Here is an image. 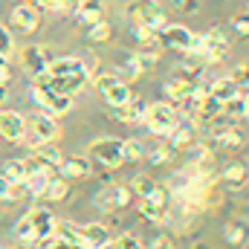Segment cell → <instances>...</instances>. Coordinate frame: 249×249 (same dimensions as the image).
<instances>
[{
    "instance_id": "6da1fadb",
    "label": "cell",
    "mask_w": 249,
    "mask_h": 249,
    "mask_svg": "<svg viewBox=\"0 0 249 249\" xmlns=\"http://www.w3.org/2000/svg\"><path fill=\"white\" fill-rule=\"evenodd\" d=\"M127 18H130V23L133 26H142V29H148V32H162L165 29V23H168V15H165V9L157 3V0H133L130 6H127Z\"/></svg>"
},
{
    "instance_id": "7a4b0ae2",
    "label": "cell",
    "mask_w": 249,
    "mask_h": 249,
    "mask_svg": "<svg viewBox=\"0 0 249 249\" xmlns=\"http://www.w3.org/2000/svg\"><path fill=\"white\" fill-rule=\"evenodd\" d=\"M58 136H61V127H58V122H55V116L35 113V116H29L26 133H23L20 142H26L29 148H38V145H44V142H55Z\"/></svg>"
},
{
    "instance_id": "3957f363",
    "label": "cell",
    "mask_w": 249,
    "mask_h": 249,
    "mask_svg": "<svg viewBox=\"0 0 249 249\" xmlns=\"http://www.w3.org/2000/svg\"><path fill=\"white\" fill-rule=\"evenodd\" d=\"M142 124L157 133V136H168L177 124V107H171L168 102H154V105H145V116Z\"/></svg>"
},
{
    "instance_id": "277c9868",
    "label": "cell",
    "mask_w": 249,
    "mask_h": 249,
    "mask_svg": "<svg viewBox=\"0 0 249 249\" xmlns=\"http://www.w3.org/2000/svg\"><path fill=\"white\" fill-rule=\"evenodd\" d=\"M168 203H171V188L168 186H157L154 188V194L139 197L136 212H139L145 220H151V223H162V220L168 217Z\"/></svg>"
},
{
    "instance_id": "5b68a950",
    "label": "cell",
    "mask_w": 249,
    "mask_h": 249,
    "mask_svg": "<svg viewBox=\"0 0 249 249\" xmlns=\"http://www.w3.org/2000/svg\"><path fill=\"white\" fill-rule=\"evenodd\" d=\"M32 99H35V105H38L47 116H64V113L72 110V96L55 93V90H50L47 84H32Z\"/></svg>"
},
{
    "instance_id": "8992f818",
    "label": "cell",
    "mask_w": 249,
    "mask_h": 249,
    "mask_svg": "<svg viewBox=\"0 0 249 249\" xmlns=\"http://www.w3.org/2000/svg\"><path fill=\"white\" fill-rule=\"evenodd\" d=\"M90 157L105 165V168H119L124 162V154H122V139L116 136H102V139H93L90 142Z\"/></svg>"
},
{
    "instance_id": "52a82bcc",
    "label": "cell",
    "mask_w": 249,
    "mask_h": 249,
    "mask_svg": "<svg viewBox=\"0 0 249 249\" xmlns=\"http://www.w3.org/2000/svg\"><path fill=\"white\" fill-rule=\"evenodd\" d=\"M229 55V38L220 29H209L206 35H200V50L197 58L203 64H220Z\"/></svg>"
},
{
    "instance_id": "ba28073f",
    "label": "cell",
    "mask_w": 249,
    "mask_h": 249,
    "mask_svg": "<svg viewBox=\"0 0 249 249\" xmlns=\"http://www.w3.org/2000/svg\"><path fill=\"white\" fill-rule=\"evenodd\" d=\"M53 58H55L53 50H50V47H41V44H29V47L20 50V67H23L29 75H35V78L50 70Z\"/></svg>"
},
{
    "instance_id": "9c48e42d",
    "label": "cell",
    "mask_w": 249,
    "mask_h": 249,
    "mask_svg": "<svg viewBox=\"0 0 249 249\" xmlns=\"http://www.w3.org/2000/svg\"><path fill=\"white\" fill-rule=\"evenodd\" d=\"M93 203L102 209V212H119L130 203V188L119 186V183H107L105 188H99L93 194Z\"/></svg>"
},
{
    "instance_id": "30bf717a",
    "label": "cell",
    "mask_w": 249,
    "mask_h": 249,
    "mask_svg": "<svg viewBox=\"0 0 249 249\" xmlns=\"http://www.w3.org/2000/svg\"><path fill=\"white\" fill-rule=\"evenodd\" d=\"M87 72H75V75H38L35 78V84H47L50 90H55V93H64V96H75V93H81V87L87 84Z\"/></svg>"
},
{
    "instance_id": "8fae6325",
    "label": "cell",
    "mask_w": 249,
    "mask_h": 249,
    "mask_svg": "<svg viewBox=\"0 0 249 249\" xmlns=\"http://www.w3.org/2000/svg\"><path fill=\"white\" fill-rule=\"evenodd\" d=\"M26 217H29V223H32L35 244L53 238V232H55V220H58V217L53 214V209H47V206H32V209L26 212Z\"/></svg>"
},
{
    "instance_id": "7c38bea8",
    "label": "cell",
    "mask_w": 249,
    "mask_h": 249,
    "mask_svg": "<svg viewBox=\"0 0 249 249\" xmlns=\"http://www.w3.org/2000/svg\"><path fill=\"white\" fill-rule=\"evenodd\" d=\"M160 41L171 50H180V53H188L191 50V41H194V32L188 26H180V23H165V29L160 32Z\"/></svg>"
},
{
    "instance_id": "4fadbf2b",
    "label": "cell",
    "mask_w": 249,
    "mask_h": 249,
    "mask_svg": "<svg viewBox=\"0 0 249 249\" xmlns=\"http://www.w3.org/2000/svg\"><path fill=\"white\" fill-rule=\"evenodd\" d=\"M55 168H58V177H64V180H87L93 171L87 157H61V162Z\"/></svg>"
},
{
    "instance_id": "5bb4252c",
    "label": "cell",
    "mask_w": 249,
    "mask_h": 249,
    "mask_svg": "<svg viewBox=\"0 0 249 249\" xmlns=\"http://www.w3.org/2000/svg\"><path fill=\"white\" fill-rule=\"evenodd\" d=\"M26 133V119L15 110H0V136L9 142H20Z\"/></svg>"
},
{
    "instance_id": "9a60e30c",
    "label": "cell",
    "mask_w": 249,
    "mask_h": 249,
    "mask_svg": "<svg viewBox=\"0 0 249 249\" xmlns=\"http://www.w3.org/2000/svg\"><path fill=\"white\" fill-rule=\"evenodd\" d=\"M38 20H41V15H38V9H35L32 3H18L15 12H12V23H15L20 32H32V29L38 26Z\"/></svg>"
},
{
    "instance_id": "2e32d148",
    "label": "cell",
    "mask_w": 249,
    "mask_h": 249,
    "mask_svg": "<svg viewBox=\"0 0 249 249\" xmlns=\"http://www.w3.org/2000/svg\"><path fill=\"white\" fill-rule=\"evenodd\" d=\"M78 232H81V241L93 249L102 247V244H110V238H113L105 223H84V226H78Z\"/></svg>"
},
{
    "instance_id": "e0dca14e",
    "label": "cell",
    "mask_w": 249,
    "mask_h": 249,
    "mask_svg": "<svg viewBox=\"0 0 249 249\" xmlns=\"http://www.w3.org/2000/svg\"><path fill=\"white\" fill-rule=\"evenodd\" d=\"M194 87H197V81L183 78V75H177V78H171V81H165V84H162V90H165V96H168L171 102H180V99L191 96V93H194Z\"/></svg>"
},
{
    "instance_id": "ac0fdd59",
    "label": "cell",
    "mask_w": 249,
    "mask_h": 249,
    "mask_svg": "<svg viewBox=\"0 0 249 249\" xmlns=\"http://www.w3.org/2000/svg\"><path fill=\"white\" fill-rule=\"evenodd\" d=\"M102 96H105V102H107L110 107H119V105H124V102H130V99H133L130 84H124L122 78H116L110 87H105V90H102Z\"/></svg>"
},
{
    "instance_id": "d6986e66",
    "label": "cell",
    "mask_w": 249,
    "mask_h": 249,
    "mask_svg": "<svg viewBox=\"0 0 249 249\" xmlns=\"http://www.w3.org/2000/svg\"><path fill=\"white\" fill-rule=\"evenodd\" d=\"M191 142H194V124H174V130L168 133V148L171 151H186L191 148Z\"/></svg>"
},
{
    "instance_id": "ffe728a7",
    "label": "cell",
    "mask_w": 249,
    "mask_h": 249,
    "mask_svg": "<svg viewBox=\"0 0 249 249\" xmlns=\"http://www.w3.org/2000/svg\"><path fill=\"white\" fill-rule=\"evenodd\" d=\"M113 116H116L119 122H142V116H145V102H142V99H130V102H124L119 107H113Z\"/></svg>"
},
{
    "instance_id": "44dd1931",
    "label": "cell",
    "mask_w": 249,
    "mask_h": 249,
    "mask_svg": "<svg viewBox=\"0 0 249 249\" xmlns=\"http://www.w3.org/2000/svg\"><path fill=\"white\" fill-rule=\"evenodd\" d=\"M75 72H84V64H81V58H75V55L53 58L50 70H47V75H75Z\"/></svg>"
},
{
    "instance_id": "7402d4cb",
    "label": "cell",
    "mask_w": 249,
    "mask_h": 249,
    "mask_svg": "<svg viewBox=\"0 0 249 249\" xmlns=\"http://www.w3.org/2000/svg\"><path fill=\"white\" fill-rule=\"evenodd\" d=\"M55 174V168H47V171H35V174H26L23 186H26V194L29 197H44V188L50 183V177Z\"/></svg>"
},
{
    "instance_id": "603a6c76",
    "label": "cell",
    "mask_w": 249,
    "mask_h": 249,
    "mask_svg": "<svg viewBox=\"0 0 249 249\" xmlns=\"http://www.w3.org/2000/svg\"><path fill=\"white\" fill-rule=\"evenodd\" d=\"M220 113L229 116V119H235V122H238V119L244 122V119H247V93H235L232 99H226Z\"/></svg>"
},
{
    "instance_id": "cb8c5ba5",
    "label": "cell",
    "mask_w": 249,
    "mask_h": 249,
    "mask_svg": "<svg viewBox=\"0 0 249 249\" xmlns=\"http://www.w3.org/2000/svg\"><path fill=\"white\" fill-rule=\"evenodd\" d=\"M67 194H70V180L53 174L50 183H47V188H44V197H47V200H64Z\"/></svg>"
},
{
    "instance_id": "d4e9b609",
    "label": "cell",
    "mask_w": 249,
    "mask_h": 249,
    "mask_svg": "<svg viewBox=\"0 0 249 249\" xmlns=\"http://www.w3.org/2000/svg\"><path fill=\"white\" fill-rule=\"evenodd\" d=\"M209 93H212L214 99L226 102V99H232V96H235V93H241V90L235 87V81H232V78H217L214 84H209Z\"/></svg>"
},
{
    "instance_id": "484cf974",
    "label": "cell",
    "mask_w": 249,
    "mask_h": 249,
    "mask_svg": "<svg viewBox=\"0 0 249 249\" xmlns=\"http://www.w3.org/2000/svg\"><path fill=\"white\" fill-rule=\"evenodd\" d=\"M0 174H3L9 183H23V180H26V165H23V160H6Z\"/></svg>"
},
{
    "instance_id": "4316f807",
    "label": "cell",
    "mask_w": 249,
    "mask_h": 249,
    "mask_svg": "<svg viewBox=\"0 0 249 249\" xmlns=\"http://www.w3.org/2000/svg\"><path fill=\"white\" fill-rule=\"evenodd\" d=\"M223 238H226L232 247H244V241H247V226H244V220H232V223H226Z\"/></svg>"
},
{
    "instance_id": "83f0119b",
    "label": "cell",
    "mask_w": 249,
    "mask_h": 249,
    "mask_svg": "<svg viewBox=\"0 0 249 249\" xmlns=\"http://www.w3.org/2000/svg\"><path fill=\"white\" fill-rule=\"evenodd\" d=\"M32 154H38L50 168H55L58 162H61V151L53 145V142H44V145H38V148H32Z\"/></svg>"
},
{
    "instance_id": "f1b7e54d",
    "label": "cell",
    "mask_w": 249,
    "mask_h": 249,
    "mask_svg": "<svg viewBox=\"0 0 249 249\" xmlns=\"http://www.w3.org/2000/svg\"><path fill=\"white\" fill-rule=\"evenodd\" d=\"M136 53H145V55H154V58H160V53H162V41H160V35H148V38H136Z\"/></svg>"
},
{
    "instance_id": "f546056e",
    "label": "cell",
    "mask_w": 249,
    "mask_h": 249,
    "mask_svg": "<svg viewBox=\"0 0 249 249\" xmlns=\"http://www.w3.org/2000/svg\"><path fill=\"white\" fill-rule=\"evenodd\" d=\"M157 186H160V183H157L154 177H148V174H136L130 191H136V197H148V194H154V188Z\"/></svg>"
},
{
    "instance_id": "4dcf8cb0",
    "label": "cell",
    "mask_w": 249,
    "mask_h": 249,
    "mask_svg": "<svg viewBox=\"0 0 249 249\" xmlns=\"http://www.w3.org/2000/svg\"><path fill=\"white\" fill-rule=\"evenodd\" d=\"M122 154H124V162H139V160L145 157V145H142L139 139H124Z\"/></svg>"
},
{
    "instance_id": "1f68e13d",
    "label": "cell",
    "mask_w": 249,
    "mask_h": 249,
    "mask_svg": "<svg viewBox=\"0 0 249 249\" xmlns=\"http://www.w3.org/2000/svg\"><path fill=\"white\" fill-rule=\"evenodd\" d=\"M75 15H78L81 26H93V23L105 20V9H93V6H81V9H75Z\"/></svg>"
},
{
    "instance_id": "d6a6232c",
    "label": "cell",
    "mask_w": 249,
    "mask_h": 249,
    "mask_svg": "<svg viewBox=\"0 0 249 249\" xmlns=\"http://www.w3.org/2000/svg\"><path fill=\"white\" fill-rule=\"evenodd\" d=\"M110 35H113V29H110V23H107V20H99V23L87 26V38H90V41H96V44L110 41Z\"/></svg>"
},
{
    "instance_id": "836d02e7",
    "label": "cell",
    "mask_w": 249,
    "mask_h": 249,
    "mask_svg": "<svg viewBox=\"0 0 249 249\" xmlns=\"http://www.w3.org/2000/svg\"><path fill=\"white\" fill-rule=\"evenodd\" d=\"M15 238H18V241H23V244H35V232H32V223H29V217H26V214L15 223Z\"/></svg>"
},
{
    "instance_id": "e575fe53",
    "label": "cell",
    "mask_w": 249,
    "mask_h": 249,
    "mask_svg": "<svg viewBox=\"0 0 249 249\" xmlns=\"http://www.w3.org/2000/svg\"><path fill=\"white\" fill-rule=\"evenodd\" d=\"M223 180L229 186H244L247 183V165H229L226 174H223Z\"/></svg>"
},
{
    "instance_id": "d590c367",
    "label": "cell",
    "mask_w": 249,
    "mask_h": 249,
    "mask_svg": "<svg viewBox=\"0 0 249 249\" xmlns=\"http://www.w3.org/2000/svg\"><path fill=\"white\" fill-rule=\"evenodd\" d=\"M110 244H113L116 249H142V241H139L133 232H122V235H116Z\"/></svg>"
},
{
    "instance_id": "8d00e7d4",
    "label": "cell",
    "mask_w": 249,
    "mask_h": 249,
    "mask_svg": "<svg viewBox=\"0 0 249 249\" xmlns=\"http://www.w3.org/2000/svg\"><path fill=\"white\" fill-rule=\"evenodd\" d=\"M171 157H174V151H171L168 145H160V148H154V151H151V157H148V160H151L154 165H162V162H168Z\"/></svg>"
},
{
    "instance_id": "74e56055",
    "label": "cell",
    "mask_w": 249,
    "mask_h": 249,
    "mask_svg": "<svg viewBox=\"0 0 249 249\" xmlns=\"http://www.w3.org/2000/svg\"><path fill=\"white\" fill-rule=\"evenodd\" d=\"M229 78L235 81V87H238L241 93H247V64H238V70H235Z\"/></svg>"
},
{
    "instance_id": "f35d334b",
    "label": "cell",
    "mask_w": 249,
    "mask_h": 249,
    "mask_svg": "<svg viewBox=\"0 0 249 249\" xmlns=\"http://www.w3.org/2000/svg\"><path fill=\"white\" fill-rule=\"evenodd\" d=\"M12 47H15V41H12V32H9V29L0 23V53H3V55H9V53H12Z\"/></svg>"
},
{
    "instance_id": "ab89813d",
    "label": "cell",
    "mask_w": 249,
    "mask_h": 249,
    "mask_svg": "<svg viewBox=\"0 0 249 249\" xmlns=\"http://www.w3.org/2000/svg\"><path fill=\"white\" fill-rule=\"evenodd\" d=\"M26 3H32L38 12L44 9V12H61V3L58 0H26Z\"/></svg>"
},
{
    "instance_id": "60d3db41",
    "label": "cell",
    "mask_w": 249,
    "mask_h": 249,
    "mask_svg": "<svg viewBox=\"0 0 249 249\" xmlns=\"http://www.w3.org/2000/svg\"><path fill=\"white\" fill-rule=\"evenodd\" d=\"M232 26H235L241 35H249V20L244 18V15H235V18H232Z\"/></svg>"
},
{
    "instance_id": "b9f144b4",
    "label": "cell",
    "mask_w": 249,
    "mask_h": 249,
    "mask_svg": "<svg viewBox=\"0 0 249 249\" xmlns=\"http://www.w3.org/2000/svg\"><path fill=\"white\" fill-rule=\"evenodd\" d=\"M174 6H180L183 12H197L200 9V0H171Z\"/></svg>"
},
{
    "instance_id": "7bdbcfd3",
    "label": "cell",
    "mask_w": 249,
    "mask_h": 249,
    "mask_svg": "<svg viewBox=\"0 0 249 249\" xmlns=\"http://www.w3.org/2000/svg\"><path fill=\"white\" fill-rule=\"evenodd\" d=\"M44 247H47V249H75V247H70L67 241H61V238H47V241H44Z\"/></svg>"
},
{
    "instance_id": "ee69618b",
    "label": "cell",
    "mask_w": 249,
    "mask_h": 249,
    "mask_svg": "<svg viewBox=\"0 0 249 249\" xmlns=\"http://www.w3.org/2000/svg\"><path fill=\"white\" fill-rule=\"evenodd\" d=\"M151 249H174V241H171L168 235H160V238L151 244Z\"/></svg>"
},
{
    "instance_id": "f6af8a7d",
    "label": "cell",
    "mask_w": 249,
    "mask_h": 249,
    "mask_svg": "<svg viewBox=\"0 0 249 249\" xmlns=\"http://www.w3.org/2000/svg\"><path fill=\"white\" fill-rule=\"evenodd\" d=\"M12 81V70H9V64H3L0 67V84H9Z\"/></svg>"
},
{
    "instance_id": "bcb514c9",
    "label": "cell",
    "mask_w": 249,
    "mask_h": 249,
    "mask_svg": "<svg viewBox=\"0 0 249 249\" xmlns=\"http://www.w3.org/2000/svg\"><path fill=\"white\" fill-rule=\"evenodd\" d=\"M9 186H12V183H9V180L0 174V200H6V194H9Z\"/></svg>"
},
{
    "instance_id": "7dc6e473",
    "label": "cell",
    "mask_w": 249,
    "mask_h": 249,
    "mask_svg": "<svg viewBox=\"0 0 249 249\" xmlns=\"http://www.w3.org/2000/svg\"><path fill=\"white\" fill-rule=\"evenodd\" d=\"M81 6H93V9H102L105 6V0H78V9Z\"/></svg>"
},
{
    "instance_id": "c3c4849f",
    "label": "cell",
    "mask_w": 249,
    "mask_h": 249,
    "mask_svg": "<svg viewBox=\"0 0 249 249\" xmlns=\"http://www.w3.org/2000/svg\"><path fill=\"white\" fill-rule=\"evenodd\" d=\"M6 93H9V90H6V84H0V107L6 105Z\"/></svg>"
},
{
    "instance_id": "681fc988",
    "label": "cell",
    "mask_w": 249,
    "mask_h": 249,
    "mask_svg": "<svg viewBox=\"0 0 249 249\" xmlns=\"http://www.w3.org/2000/svg\"><path fill=\"white\" fill-rule=\"evenodd\" d=\"M110 241H113V238H110ZM96 249H116V247H113V244H102V247H96Z\"/></svg>"
},
{
    "instance_id": "f907efd6",
    "label": "cell",
    "mask_w": 249,
    "mask_h": 249,
    "mask_svg": "<svg viewBox=\"0 0 249 249\" xmlns=\"http://www.w3.org/2000/svg\"><path fill=\"white\" fill-rule=\"evenodd\" d=\"M6 61H9V55H3V53H0V67H3Z\"/></svg>"
},
{
    "instance_id": "816d5d0a",
    "label": "cell",
    "mask_w": 249,
    "mask_h": 249,
    "mask_svg": "<svg viewBox=\"0 0 249 249\" xmlns=\"http://www.w3.org/2000/svg\"><path fill=\"white\" fill-rule=\"evenodd\" d=\"M0 249H15V247H0Z\"/></svg>"
},
{
    "instance_id": "f5cc1de1",
    "label": "cell",
    "mask_w": 249,
    "mask_h": 249,
    "mask_svg": "<svg viewBox=\"0 0 249 249\" xmlns=\"http://www.w3.org/2000/svg\"><path fill=\"white\" fill-rule=\"evenodd\" d=\"M18 3H26V0H18Z\"/></svg>"
}]
</instances>
